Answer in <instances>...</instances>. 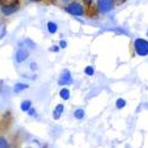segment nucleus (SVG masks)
Wrapping results in <instances>:
<instances>
[{
  "label": "nucleus",
  "mask_w": 148,
  "mask_h": 148,
  "mask_svg": "<svg viewBox=\"0 0 148 148\" xmlns=\"http://www.w3.org/2000/svg\"><path fill=\"white\" fill-rule=\"evenodd\" d=\"M134 50L135 53L140 57L148 56V42L142 38H136L134 40Z\"/></svg>",
  "instance_id": "nucleus-1"
},
{
  "label": "nucleus",
  "mask_w": 148,
  "mask_h": 148,
  "mask_svg": "<svg viewBox=\"0 0 148 148\" xmlns=\"http://www.w3.org/2000/svg\"><path fill=\"white\" fill-rule=\"evenodd\" d=\"M65 11L68 12L69 14L71 16H76V17H81L84 14V7L77 3V1H73L71 4H69L66 7H65Z\"/></svg>",
  "instance_id": "nucleus-2"
},
{
  "label": "nucleus",
  "mask_w": 148,
  "mask_h": 148,
  "mask_svg": "<svg viewBox=\"0 0 148 148\" xmlns=\"http://www.w3.org/2000/svg\"><path fill=\"white\" fill-rule=\"evenodd\" d=\"M114 7V3L112 0H97V8L101 13H108Z\"/></svg>",
  "instance_id": "nucleus-3"
},
{
  "label": "nucleus",
  "mask_w": 148,
  "mask_h": 148,
  "mask_svg": "<svg viewBox=\"0 0 148 148\" xmlns=\"http://www.w3.org/2000/svg\"><path fill=\"white\" fill-rule=\"evenodd\" d=\"M72 83V76H71V72L65 69L63 70V72H62V75L59 76L58 78V84L62 85V87H64V85H69Z\"/></svg>",
  "instance_id": "nucleus-4"
},
{
  "label": "nucleus",
  "mask_w": 148,
  "mask_h": 148,
  "mask_svg": "<svg viewBox=\"0 0 148 148\" xmlns=\"http://www.w3.org/2000/svg\"><path fill=\"white\" fill-rule=\"evenodd\" d=\"M29 57V51L26 50V49L24 47H19L17 52H16V60L17 63H23L24 60H26Z\"/></svg>",
  "instance_id": "nucleus-5"
},
{
  "label": "nucleus",
  "mask_w": 148,
  "mask_h": 148,
  "mask_svg": "<svg viewBox=\"0 0 148 148\" xmlns=\"http://www.w3.org/2000/svg\"><path fill=\"white\" fill-rule=\"evenodd\" d=\"M0 10H1L4 16H11V14L16 13V12L19 10V5L16 4V5H10V6H1Z\"/></svg>",
  "instance_id": "nucleus-6"
},
{
  "label": "nucleus",
  "mask_w": 148,
  "mask_h": 148,
  "mask_svg": "<svg viewBox=\"0 0 148 148\" xmlns=\"http://www.w3.org/2000/svg\"><path fill=\"white\" fill-rule=\"evenodd\" d=\"M63 113H64V106H63V104H57L56 108L53 109V114H52V116H53L55 120H59Z\"/></svg>",
  "instance_id": "nucleus-7"
},
{
  "label": "nucleus",
  "mask_w": 148,
  "mask_h": 148,
  "mask_svg": "<svg viewBox=\"0 0 148 148\" xmlns=\"http://www.w3.org/2000/svg\"><path fill=\"white\" fill-rule=\"evenodd\" d=\"M26 89H29V84H25V83H17L13 87L14 92H21L23 90H26Z\"/></svg>",
  "instance_id": "nucleus-8"
},
{
  "label": "nucleus",
  "mask_w": 148,
  "mask_h": 148,
  "mask_svg": "<svg viewBox=\"0 0 148 148\" xmlns=\"http://www.w3.org/2000/svg\"><path fill=\"white\" fill-rule=\"evenodd\" d=\"M46 26H47V31L50 32L51 34H55L58 31V25H57L55 21H49Z\"/></svg>",
  "instance_id": "nucleus-9"
},
{
  "label": "nucleus",
  "mask_w": 148,
  "mask_h": 148,
  "mask_svg": "<svg viewBox=\"0 0 148 148\" xmlns=\"http://www.w3.org/2000/svg\"><path fill=\"white\" fill-rule=\"evenodd\" d=\"M31 104H32V102H31L30 100H24V101H21V103H20V109H21V112L27 113V110L31 108Z\"/></svg>",
  "instance_id": "nucleus-10"
},
{
  "label": "nucleus",
  "mask_w": 148,
  "mask_h": 148,
  "mask_svg": "<svg viewBox=\"0 0 148 148\" xmlns=\"http://www.w3.org/2000/svg\"><path fill=\"white\" fill-rule=\"evenodd\" d=\"M59 96L63 98L64 101H66V100H69L70 98V90L69 89H66V88H63L60 91H59Z\"/></svg>",
  "instance_id": "nucleus-11"
},
{
  "label": "nucleus",
  "mask_w": 148,
  "mask_h": 148,
  "mask_svg": "<svg viewBox=\"0 0 148 148\" xmlns=\"http://www.w3.org/2000/svg\"><path fill=\"white\" fill-rule=\"evenodd\" d=\"M0 148H11L10 142L5 136H0Z\"/></svg>",
  "instance_id": "nucleus-12"
},
{
  "label": "nucleus",
  "mask_w": 148,
  "mask_h": 148,
  "mask_svg": "<svg viewBox=\"0 0 148 148\" xmlns=\"http://www.w3.org/2000/svg\"><path fill=\"white\" fill-rule=\"evenodd\" d=\"M18 4V0H0V5L1 6H10Z\"/></svg>",
  "instance_id": "nucleus-13"
},
{
  "label": "nucleus",
  "mask_w": 148,
  "mask_h": 148,
  "mask_svg": "<svg viewBox=\"0 0 148 148\" xmlns=\"http://www.w3.org/2000/svg\"><path fill=\"white\" fill-rule=\"evenodd\" d=\"M73 116H75L77 120H82L84 117V110L83 109H76L75 113H73Z\"/></svg>",
  "instance_id": "nucleus-14"
},
{
  "label": "nucleus",
  "mask_w": 148,
  "mask_h": 148,
  "mask_svg": "<svg viewBox=\"0 0 148 148\" xmlns=\"http://www.w3.org/2000/svg\"><path fill=\"white\" fill-rule=\"evenodd\" d=\"M84 72H85V75H87V76H94L95 70H94V68L91 65H88V66H85Z\"/></svg>",
  "instance_id": "nucleus-15"
},
{
  "label": "nucleus",
  "mask_w": 148,
  "mask_h": 148,
  "mask_svg": "<svg viewBox=\"0 0 148 148\" xmlns=\"http://www.w3.org/2000/svg\"><path fill=\"white\" fill-rule=\"evenodd\" d=\"M126 107V101L123 100V98H119V100L116 101V108L117 109H122Z\"/></svg>",
  "instance_id": "nucleus-16"
},
{
  "label": "nucleus",
  "mask_w": 148,
  "mask_h": 148,
  "mask_svg": "<svg viewBox=\"0 0 148 148\" xmlns=\"http://www.w3.org/2000/svg\"><path fill=\"white\" fill-rule=\"evenodd\" d=\"M25 44H29V47H30V49H34V46H36V44H34L31 39H26V40H25Z\"/></svg>",
  "instance_id": "nucleus-17"
},
{
  "label": "nucleus",
  "mask_w": 148,
  "mask_h": 148,
  "mask_svg": "<svg viewBox=\"0 0 148 148\" xmlns=\"http://www.w3.org/2000/svg\"><path fill=\"white\" fill-rule=\"evenodd\" d=\"M27 114H29L30 116H36V115H37V112H36V109L30 108V109L27 110Z\"/></svg>",
  "instance_id": "nucleus-18"
},
{
  "label": "nucleus",
  "mask_w": 148,
  "mask_h": 148,
  "mask_svg": "<svg viewBox=\"0 0 148 148\" xmlns=\"http://www.w3.org/2000/svg\"><path fill=\"white\" fill-rule=\"evenodd\" d=\"M66 45H68V44H66L65 40H60V42H59V47H60V49H65Z\"/></svg>",
  "instance_id": "nucleus-19"
},
{
  "label": "nucleus",
  "mask_w": 148,
  "mask_h": 148,
  "mask_svg": "<svg viewBox=\"0 0 148 148\" xmlns=\"http://www.w3.org/2000/svg\"><path fill=\"white\" fill-rule=\"evenodd\" d=\"M30 65H31L30 68H31V70H32V71H34V70H37V64H36V63H31Z\"/></svg>",
  "instance_id": "nucleus-20"
},
{
  "label": "nucleus",
  "mask_w": 148,
  "mask_h": 148,
  "mask_svg": "<svg viewBox=\"0 0 148 148\" xmlns=\"http://www.w3.org/2000/svg\"><path fill=\"white\" fill-rule=\"evenodd\" d=\"M50 50H51V51H53V52H58V50H59V47L55 45L53 47H51V49H50Z\"/></svg>",
  "instance_id": "nucleus-21"
},
{
  "label": "nucleus",
  "mask_w": 148,
  "mask_h": 148,
  "mask_svg": "<svg viewBox=\"0 0 148 148\" xmlns=\"http://www.w3.org/2000/svg\"><path fill=\"white\" fill-rule=\"evenodd\" d=\"M112 1H113V0H112ZM116 1H119V3H125L126 0H116Z\"/></svg>",
  "instance_id": "nucleus-22"
},
{
  "label": "nucleus",
  "mask_w": 148,
  "mask_h": 148,
  "mask_svg": "<svg viewBox=\"0 0 148 148\" xmlns=\"http://www.w3.org/2000/svg\"><path fill=\"white\" fill-rule=\"evenodd\" d=\"M70 0H63V3H69Z\"/></svg>",
  "instance_id": "nucleus-23"
},
{
  "label": "nucleus",
  "mask_w": 148,
  "mask_h": 148,
  "mask_svg": "<svg viewBox=\"0 0 148 148\" xmlns=\"http://www.w3.org/2000/svg\"><path fill=\"white\" fill-rule=\"evenodd\" d=\"M29 1H38V0H29Z\"/></svg>",
  "instance_id": "nucleus-24"
},
{
  "label": "nucleus",
  "mask_w": 148,
  "mask_h": 148,
  "mask_svg": "<svg viewBox=\"0 0 148 148\" xmlns=\"http://www.w3.org/2000/svg\"><path fill=\"white\" fill-rule=\"evenodd\" d=\"M85 1H90V0H85Z\"/></svg>",
  "instance_id": "nucleus-25"
},
{
  "label": "nucleus",
  "mask_w": 148,
  "mask_h": 148,
  "mask_svg": "<svg viewBox=\"0 0 148 148\" xmlns=\"http://www.w3.org/2000/svg\"><path fill=\"white\" fill-rule=\"evenodd\" d=\"M147 36H148V30H147Z\"/></svg>",
  "instance_id": "nucleus-26"
}]
</instances>
